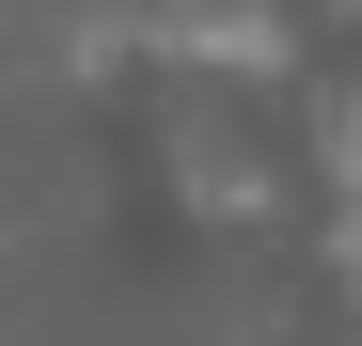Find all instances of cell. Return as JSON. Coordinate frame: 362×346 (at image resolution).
Returning <instances> with one entry per match:
<instances>
[{"mask_svg": "<svg viewBox=\"0 0 362 346\" xmlns=\"http://www.w3.org/2000/svg\"><path fill=\"white\" fill-rule=\"evenodd\" d=\"M331 268H346V299H362V205H346V237H331Z\"/></svg>", "mask_w": 362, "mask_h": 346, "instance_id": "3", "label": "cell"}, {"mask_svg": "<svg viewBox=\"0 0 362 346\" xmlns=\"http://www.w3.org/2000/svg\"><path fill=\"white\" fill-rule=\"evenodd\" d=\"M346 16H362V0H346Z\"/></svg>", "mask_w": 362, "mask_h": 346, "instance_id": "4", "label": "cell"}, {"mask_svg": "<svg viewBox=\"0 0 362 346\" xmlns=\"http://www.w3.org/2000/svg\"><path fill=\"white\" fill-rule=\"evenodd\" d=\"M315 157H331V189H362V95H331V110H315Z\"/></svg>", "mask_w": 362, "mask_h": 346, "instance_id": "2", "label": "cell"}, {"mask_svg": "<svg viewBox=\"0 0 362 346\" xmlns=\"http://www.w3.org/2000/svg\"><path fill=\"white\" fill-rule=\"evenodd\" d=\"M158 47L221 79H284V16H252V0H158Z\"/></svg>", "mask_w": 362, "mask_h": 346, "instance_id": "1", "label": "cell"}]
</instances>
